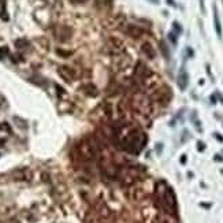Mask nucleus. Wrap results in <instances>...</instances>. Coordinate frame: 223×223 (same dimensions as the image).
Segmentation results:
<instances>
[{
	"instance_id": "f3484780",
	"label": "nucleus",
	"mask_w": 223,
	"mask_h": 223,
	"mask_svg": "<svg viewBox=\"0 0 223 223\" xmlns=\"http://www.w3.org/2000/svg\"><path fill=\"white\" fill-rule=\"evenodd\" d=\"M10 53V50L7 47H0V60L4 58H7V55Z\"/></svg>"
},
{
	"instance_id": "9d476101",
	"label": "nucleus",
	"mask_w": 223,
	"mask_h": 223,
	"mask_svg": "<svg viewBox=\"0 0 223 223\" xmlns=\"http://www.w3.org/2000/svg\"><path fill=\"white\" fill-rule=\"evenodd\" d=\"M141 52L149 59H155V56H156V51L153 50V47L149 43H144L142 47H141Z\"/></svg>"
},
{
	"instance_id": "bb28decb",
	"label": "nucleus",
	"mask_w": 223,
	"mask_h": 223,
	"mask_svg": "<svg viewBox=\"0 0 223 223\" xmlns=\"http://www.w3.org/2000/svg\"><path fill=\"white\" fill-rule=\"evenodd\" d=\"M151 2H152V3H155V4H156L157 2H159V0H151Z\"/></svg>"
},
{
	"instance_id": "412c9836",
	"label": "nucleus",
	"mask_w": 223,
	"mask_h": 223,
	"mask_svg": "<svg viewBox=\"0 0 223 223\" xmlns=\"http://www.w3.org/2000/svg\"><path fill=\"white\" fill-rule=\"evenodd\" d=\"M58 53H59V55H70V53H71V52H64V51L58 50Z\"/></svg>"
},
{
	"instance_id": "a211bd4d",
	"label": "nucleus",
	"mask_w": 223,
	"mask_h": 223,
	"mask_svg": "<svg viewBox=\"0 0 223 223\" xmlns=\"http://www.w3.org/2000/svg\"><path fill=\"white\" fill-rule=\"evenodd\" d=\"M173 30H174V33H177V34H179V33L182 32V28L179 26L178 22H174V23H173Z\"/></svg>"
},
{
	"instance_id": "1a4fd4ad",
	"label": "nucleus",
	"mask_w": 223,
	"mask_h": 223,
	"mask_svg": "<svg viewBox=\"0 0 223 223\" xmlns=\"http://www.w3.org/2000/svg\"><path fill=\"white\" fill-rule=\"evenodd\" d=\"M125 32H126V33L129 34L130 37H133V39H138V37H141V36H142V33H144V30L140 28V26L132 25V23L126 25V29H125Z\"/></svg>"
},
{
	"instance_id": "39448f33",
	"label": "nucleus",
	"mask_w": 223,
	"mask_h": 223,
	"mask_svg": "<svg viewBox=\"0 0 223 223\" xmlns=\"http://www.w3.org/2000/svg\"><path fill=\"white\" fill-rule=\"evenodd\" d=\"M170 97H171V93H170V89L168 88L159 89V91H156L153 94H152V99H153L155 101L162 103V104H167L168 100H170Z\"/></svg>"
},
{
	"instance_id": "423d86ee",
	"label": "nucleus",
	"mask_w": 223,
	"mask_h": 223,
	"mask_svg": "<svg viewBox=\"0 0 223 223\" xmlns=\"http://www.w3.org/2000/svg\"><path fill=\"white\" fill-rule=\"evenodd\" d=\"M58 74L63 78L66 82H73L75 80V71L69 66H60L58 69Z\"/></svg>"
},
{
	"instance_id": "b1692460",
	"label": "nucleus",
	"mask_w": 223,
	"mask_h": 223,
	"mask_svg": "<svg viewBox=\"0 0 223 223\" xmlns=\"http://www.w3.org/2000/svg\"><path fill=\"white\" fill-rule=\"evenodd\" d=\"M167 3H168V4H170V6L175 7V3H174V0H167Z\"/></svg>"
},
{
	"instance_id": "f257e3e1",
	"label": "nucleus",
	"mask_w": 223,
	"mask_h": 223,
	"mask_svg": "<svg viewBox=\"0 0 223 223\" xmlns=\"http://www.w3.org/2000/svg\"><path fill=\"white\" fill-rule=\"evenodd\" d=\"M112 141L115 144H118L123 151L133 155H138L146 144V134L138 127H127L126 134L115 132Z\"/></svg>"
},
{
	"instance_id": "6e6552de",
	"label": "nucleus",
	"mask_w": 223,
	"mask_h": 223,
	"mask_svg": "<svg viewBox=\"0 0 223 223\" xmlns=\"http://www.w3.org/2000/svg\"><path fill=\"white\" fill-rule=\"evenodd\" d=\"M107 48L111 50V53H114V55H119L121 52H123V44L118 39H111L107 43Z\"/></svg>"
},
{
	"instance_id": "aec40b11",
	"label": "nucleus",
	"mask_w": 223,
	"mask_h": 223,
	"mask_svg": "<svg viewBox=\"0 0 223 223\" xmlns=\"http://www.w3.org/2000/svg\"><path fill=\"white\" fill-rule=\"evenodd\" d=\"M73 4H84V3H86L88 0H70Z\"/></svg>"
},
{
	"instance_id": "5701e85b",
	"label": "nucleus",
	"mask_w": 223,
	"mask_h": 223,
	"mask_svg": "<svg viewBox=\"0 0 223 223\" xmlns=\"http://www.w3.org/2000/svg\"><path fill=\"white\" fill-rule=\"evenodd\" d=\"M204 149V144L203 142H198V151H203Z\"/></svg>"
},
{
	"instance_id": "a878e982",
	"label": "nucleus",
	"mask_w": 223,
	"mask_h": 223,
	"mask_svg": "<svg viewBox=\"0 0 223 223\" xmlns=\"http://www.w3.org/2000/svg\"><path fill=\"white\" fill-rule=\"evenodd\" d=\"M4 2H6V0H0V6H4Z\"/></svg>"
},
{
	"instance_id": "4be33fe9",
	"label": "nucleus",
	"mask_w": 223,
	"mask_h": 223,
	"mask_svg": "<svg viewBox=\"0 0 223 223\" xmlns=\"http://www.w3.org/2000/svg\"><path fill=\"white\" fill-rule=\"evenodd\" d=\"M200 9H201V11L204 12V0H200Z\"/></svg>"
},
{
	"instance_id": "7ed1b4c3",
	"label": "nucleus",
	"mask_w": 223,
	"mask_h": 223,
	"mask_svg": "<svg viewBox=\"0 0 223 223\" xmlns=\"http://www.w3.org/2000/svg\"><path fill=\"white\" fill-rule=\"evenodd\" d=\"M151 75H152V71L146 67V64L144 63V62H138L137 66H136L134 74H133V80H134V82L140 84V85H144V84L149 80Z\"/></svg>"
},
{
	"instance_id": "6ab92c4d",
	"label": "nucleus",
	"mask_w": 223,
	"mask_h": 223,
	"mask_svg": "<svg viewBox=\"0 0 223 223\" xmlns=\"http://www.w3.org/2000/svg\"><path fill=\"white\" fill-rule=\"evenodd\" d=\"M168 39L171 40V43H173L174 45L177 44V33H174V32H170V33H168Z\"/></svg>"
},
{
	"instance_id": "9b49d317",
	"label": "nucleus",
	"mask_w": 223,
	"mask_h": 223,
	"mask_svg": "<svg viewBox=\"0 0 223 223\" xmlns=\"http://www.w3.org/2000/svg\"><path fill=\"white\" fill-rule=\"evenodd\" d=\"M178 86L181 91L186 89L187 86V73L185 71V69H181V71L178 74Z\"/></svg>"
},
{
	"instance_id": "20e7f679",
	"label": "nucleus",
	"mask_w": 223,
	"mask_h": 223,
	"mask_svg": "<svg viewBox=\"0 0 223 223\" xmlns=\"http://www.w3.org/2000/svg\"><path fill=\"white\" fill-rule=\"evenodd\" d=\"M132 105L136 111H140V112L146 114L149 110H151V103L146 97H144L142 94H137L134 99L132 100Z\"/></svg>"
},
{
	"instance_id": "f03ea898",
	"label": "nucleus",
	"mask_w": 223,
	"mask_h": 223,
	"mask_svg": "<svg viewBox=\"0 0 223 223\" xmlns=\"http://www.w3.org/2000/svg\"><path fill=\"white\" fill-rule=\"evenodd\" d=\"M155 196H156V204L157 207L166 211L170 215L177 214V200L175 194H174L173 189L166 184V181H159L156 184V190H155Z\"/></svg>"
},
{
	"instance_id": "2eb2a0df",
	"label": "nucleus",
	"mask_w": 223,
	"mask_h": 223,
	"mask_svg": "<svg viewBox=\"0 0 223 223\" xmlns=\"http://www.w3.org/2000/svg\"><path fill=\"white\" fill-rule=\"evenodd\" d=\"M15 45H17V48L19 51H25L30 47V44H29V41L26 39H18L17 41H15Z\"/></svg>"
},
{
	"instance_id": "dca6fc26",
	"label": "nucleus",
	"mask_w": 223,
	"mask_h": 223,
	"mask_svg": "<svg viewBox=\"0 0 223 223\" xmlns=\"http://www.w3.org/2000/svg\"><path fill=\"white\" fill-rule=\"evenodd\" d=\"M160 50H162V53H163V56H164L166 59L170 58V53H168V47H167V44H166L164 41H160Z\"/></svg>"
},
{
	"instance_id": "0eeeda50",
	"label": "nucleus",
	"mask_w": 223,
	"mask_h": 223,
	"mask_svg": "<svg viewBox=\"0 0 223 223\" xmlns=\"http://www.w3.org/2000/svg\"><path fill=\"white\" fill-rule=\"evenodd\" d=\"M55 34H56V39L58 40H60V41H67V40L71 39V29L66 25H60L56 28Z\"/></svg>"
},
{
	"instance_id": "ddd939ff",
	"label": "nucleus",
	"mask_w": 223,
	"mask_h": 223,
	"mask_svg": "<svg viewBox=\"0 0 223 223\" xmlns=\"http://www.w3.org/2000/svg\"><path fill=\"white\" fill-rule=\"evenodd\" d=\"M82 91L85 92V94H88V96H92V97H94V96H97V88L94 85H92V84H86V85H84L82 86Z\"/></svg>"
},
{
	"instance_id": "393cba45",
	"label": "nucleus",
	"mask_w": 223,
	"mask_h": 223,
	"mask_svg": "<svg viewBox=\"0 0 223 223\" xmlns=\"http://www.w3.org/2000/svg\"><path fill=\"white\" fill-rule=\"evenodd\" d=\"M186 162V157H185V155H184V157H181V163H185Z\"/></svg>"
},
{
	"instance_id": "4468645a",
	"label": "nucleus",
	"mask_w": 223,
	"mask_h": 223,
	"mask_svg": "<svg viewBox=\"0 0 223 223\" xmlns=\"http://www.w3.org/2000/svg\"><path fill=\"white\" fill-rule=\"evenodd\" d=\"M94 4L100 10H108L112 7V0H94Z\"/></svg>"
},
{
	"instance_id": "f8f14e48",
	"label": "nucleus",
	"mask_w": 223,
	"mask_h": 223,
	"mask_svg": "<svg viewBox=\"0 0 223 223\" xmlns=\"http://www.w3.org/2000/svg\"><path fill=\"white\" fill-rule=\"evenodd\" d=\"M214 23H215V30H216L218 37H222V25H220L219 14H218V9L214 4Z\"/></svg>"
}]
</instances>
